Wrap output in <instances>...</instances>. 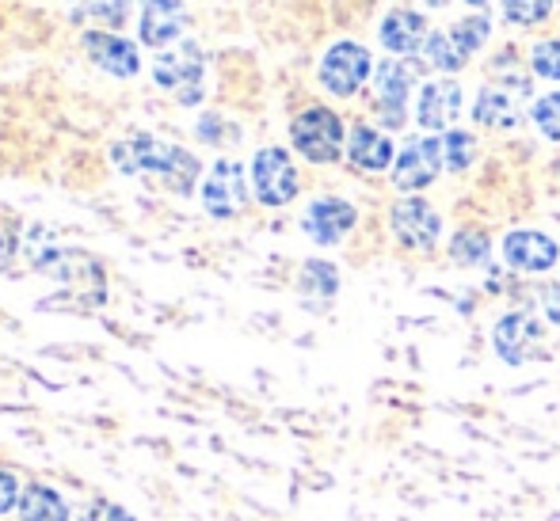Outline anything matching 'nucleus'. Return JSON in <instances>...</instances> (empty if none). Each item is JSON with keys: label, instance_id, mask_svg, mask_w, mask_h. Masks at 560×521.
<instances>
[{"label": "nucleus", "instance_id": "5701e85b", "mask_svg": "<svg viewBox=\"0 0 560 521\" xmlns=\"http://www.w3.org/2000/svg\"><path fill=\"white\" fill-rule=\"evenodd\" d=\"M302 289L305 294H320V297H332L339 289V274L332 263H325V259H313V263L302 267Z\"/></svg>", "mask_w": 560, "mask_h": 521}, {"label": "nucleus", "instance_id": "c85d7f7f", "mask_svg": "<svg viewBox=\"0 0 560 521\" xmlns=\"http://www.w3.org/2000/svg\"><path fill=\"white\" fill-rule=\"evenodd\" d=\"M20 479L12 476V472H4L0 469V518L8 514V510H15L20 507Z\"/></svg>", "mask_w": 560, "mask_h": 521}, {"label": "nucleus", "instance_id": "b1692460", "mask_svg": "<svg viewBox=\"0 0 560 521\" xmlns=\"http://www.w3.org/2000/svg\"><path fill=\"white\" fill-rule=\"evenodd\" d=\"M553 12V0H503V15L518 27H534V23H546Z\"/></svg>", "mask_w": 560, "mask_h": 521}, {"label": "nucleus", "instance_id": "c756f323", "mask_svg": "<svg viewBox=\"0 0 560 521\" xmlns=\"http://www.w3.org/2000/svg\"><path fill=\"white\" fill-rule=\"evenodd\" d=\"M541 312L549 316V323H560V282L541 289Z\"/></svg>", "mask_w": 560, "mask_h": 521}, {"label": "nucleus", "instance_id": "4468645a", "mask_svg": "<svg viewBox=\"0 0 560 521\" xmlns=\"http://www.w3.org/2000/svg\"><path fill=\"white\" fill-rule=\"evenodd\" d=\"M187 27V12H184V0H145L141 4V43L161 50V46L176 43V35Z\"/></svg>", "mask_w": 560, "mask_h": 521}, {"label": "nucleus", "instance_id": "393cba45", "mask_svg": "<svg viewBox=\"0 0 560 521\" xmlns=\"http://www.w3.org/2000/svg\"><path fill=\"white\" fill-rule=\"evenodd\" d=\"M443 156L450 171H465L472 164V133L465 130H450L443 138Z\"/></svg>", "mask_w": 560, "mask_h": 521}, {"label": "nucleus", "instance_id": "412c9836", "mask_svg": "<svg viewBox=\"0 0 560 521\" xmlns=\"http://www.w3.org/2000/svg\"><path fill=\"white\" fill-rule=\"evenodd\" d=\"M423 54H428V61L435 69H443V73H457V69L465 66V54L454 46V38H450V31H431L428 43H423Z\"/></svg>", "mask_w": 560, "mask_h": 521}, {"label": "nucleus", "instance_id": "2eb2a0df", "mask_svg": "<svg viewBox=\"0 0 560 521\" xmlns=\"http://www.w3.org/2000/svg\"><path fill=\"white\" fill-rule=\"evenodd\" d=\"M84 50H89V58L96 61L104 73L122 76V81L141 69V58H138V50H133V43H126V38H118V35H107V31H84Z\"/></svg>", "mask_w": 560, "mask_h": 521}, {"label": "nucleus", "instance_id": "dca6fc26", "mask_svg": "<svg viewBox=\"0 0 560 521\" xmlns=\"http://www.w3.org/2000/svg\"><path fill=\"white\" fill-rule=\"evenodd\" d=\"M462 115V84L457 81H431L420 92V126L423 130H446Z\"/></svg>", "mask_w": 560, "mask_h": 521}, {"label": "nucleus", "instance_id": "6ab92c4d", "mask_svg": "<svg viewBox=\"0 0 560 521\" xmlns=\"http://www.w3.org/2000/svg\"><path fill=\"white\" fill-rule=\"evenodd\" d=\"M15 510L20 521H69V502L50 484H27Z\"/></svg>", "mask_w": 560, "mask_h": 521}, {"label": "nucleus", "instance_id": "a211bd4d", "mask_svg": "<svg viewBox=\"0 0 560 521\" xmlns=\"http://www.w3.org/2000/svg\"><path fill=\"white\" fill-rule=\"evenodd\" d=\"M347 156L362 171H385L393 164V141L374 126H354L351 141H347Z\"/></svg>", "mask_w": 560, "mask_h": 521}, {"label": "nucleus", "instance_id": "bb28decb", "mask_svg": "<svg viewBox=\"0 0 560 521\" xmlns=\"http://www.w3.org/2000/svg\"><path fill=\"white\" fill-rule=\"evenodd\" d=\"M530 66H534V73L546 76V81H560V43L557 38H546V43L534 46Z\"/></svg>", "mask_w": 560, "mask_h": 521}, {"label": "nucleus", "instance_id": "9d476101", "mask_svg": "<svg viewBox=\"0 0 560 521\" xmlns=\"http://www.w3.org/2000/svg\"><path fill=\"white\" fill-rule=\"evenodd\" d=\"M443 138H412L405 145V153L397 156L393 168V183L400 191H423L428 183H435V176L443 171Z\"/></svg>", "mask_w": 560, "mask_h": 521}, {"label": "nucleus", "instance_id": "7c9ffc66", "mask_svg": "<svg viewBox=\"0 0 560 521\" xmlns=\"http://www.w3.org/2000/svg\"><path fill=\"white\" fill-rule=\"evenodd\" d=\"M423 4H431V8H443V4H450V0H423Z\"/></svg>", "mask_w": 560, "mask_h": 521}, {"label": "nucleus", "instance_id": "7ed1b4c3", "mask_svg": "<svg viewBox=\"0 0 560 521\" xmlns=\"http://www.w3.org/2000/svg\"><path fill=\"white\" fill-rule=\"evenodd\" d=\"M202 69H207V61H202V50L195 43H179L172 46V50L156 54L153 61V76L161 88L176 92L179 104H199L202 96Z\"/></svg>", "mask_w": 560, "mask_h": 521}, {"label": "nucleus", "instance_id": "f3484780", "mask_svg": "<svg viewBox=\"0 0 560 521\" xmlns=\"http://www.w3.org/2000/svg\"><path fill=\"white\" fill-rule=\"evenodd\" d=\"M428 20H423L420 12H408V8H397V12H389L382 20V43H385V50H393V54H412V50H420L423 43H428Z\"/></svg>", "mask_w": 560, "mask_h": 521}, {"label": "nucleus", "instance_id": "423d86ee", "mask_svg": "<svg viewBox=\"0 0 560 521\" xmlns=\"http://www.w3.org/2000/svg\"><path fill=\"white\" fill-rule=\"evenodd\" d=\"M416 81H420V66L408 58H393L374 66V92H377V110H382L385 126H405V104L412 96Z\"/></svg>", "mask_w": 560, "mask_h": 521}, {"label": "nucleus", "instance_id": "cd10ccee", "mask_svg": "<svg viewBox=\"0 0 560 521\" xmlns=\"http://www.w3.org/2000/svg\"><path fill=\"white\" fill-rule=\"evenodd\" d=\"M81 521H133V514H130V510H122V507H115V502L100 499V502H92V507L84 510Z\"/></svg>", "mask_w": 560, "mask_h": 521}, {"label": "nucleus", "instance_id": "a878e982", "mask_svg": "<svg viewBox=\"0 0 560 521\" xmlns=\"http://www.w3.org/2000/svg\"><path fill=\"white\" fill-rule=\"evenodd\" d=\"M534 122L549 141H560V92H549L534 104Z\"/></svg>", "mask_w": 560, "mask_h": 521}, {"label": "nucleus", "instance_id": "1a4fd4ad", "mask_svg": "<svg viewBox=\"0 0 560 521\" xmlns=\"http://www.w3.org/2000/svg\"><path fill=\"white\" fill-rule=\"evenodd\" d=\"M495 354L511 366H523V362L541 358V343H546V331L534 320L530 312H508L492 331Z\"/></svg>", "mask_w": 560, "mask_h": 521}, {"label": "nucleus", "instance_id": "f257e3e1", "mask_svg": "<svg viewBox=\"0 0 560 521\" xmlns=\"http://www.w3.org/2000/svg\"><path fill=\"white\" fill-rule=\"evenodd\" d=\"M112 161L126 176H156L168 191L191 194V187L199 183V161L187 149L168 145V141L153 138V133H133V138L118 141L112 149Z\"/></svg>", "mask_w": 560, "mask_h": 521}, {"label": "nucleus", "instance_id": "4be33fe9", "mask_svg": "<svg viewBox=\"0 0 560 521\" xmlns=\"http://www.w3.org/2000/svg\"><path fill=\"white\" fill-rule=\"evenodd\" d=\"M488 31H492V23H488L485 15H469V20H462V23L450 27V38H454L457 50L469 58V54H477L480 46L488 43Z\"/></svg>", "mask_w": 560, "mask_h": 521}, {"label": "nucleus", "instance_id": "20e7f679", "mask_svg": "<svg viewBox=\"0 0 560 521\" xmlns=\"http://www.w3.org/2000/svg\"><path fill=\"white\" fill-rule=\"evenodd\" d=\"M252 191L264 206H287L298 194V168L287 149H259L252 161Z\"/></svg>", "mask_w": 560, "mask_h": 521}, {"label": "nucleus", "instance_id": "9b49d317", "mask_svg": "<svg viewBox=\"0 0 560 521\" xmlns=\"http://www.w3.org/2000/svg\"><path fill=\"white\" fill-rule=\"evenodd\" d=\"M389 225H393V236L412 251L435 248L439 233H443V217L423 199H400L389 213Z\"/></svg>", "mask_w": 560, "mask_h": 521}, {"label": "nucleus", "instance_id": "0eeeda50", "mask_svg": "<svg viewBox=\"0 0 560 521\" xmlns=\"http://www.w3.org/2000/svg\"><path fill=\"white\" fill-rule=\"evenodd\" d=\"M370 69H374L370 50H362L359 43H336L332 50L325 54V61H320V84H325L332 96L347 99L366 84Z\"/></svg>", "mask_w": 560, "mask_h": 521}, {"label": "nucleus", "instance_id": "f03ea898", "mask_svg": "<svg viewBox=\"0 0 560 521\" xmlns=\"http://www.w3.org/2000/svg\"><path fill=\"white\" fill-rule=\"evenodd\" d=\"M290 141L313 164H332L343 153V122L328 107H305L290 122Z\"/></svg>", "mask_w": 560, "mask_h": 521}, {"label": "nucleus", "instance_id": "aec40b11", "mask_svg": "<svg viewBox=\"0 0 560 521\" xmlns=\"http://www.w3.org/2000/svg\"><path fill=\"white\" fill-rule=\"evenodd\" d=\"M488 251H492V240H488L480 228H462L450 244V256H454L457 267H480L488 263Z\"/></svg>", "mask_w": 560, "mask_h": 521}, {"label": "nucleus", "instance_id": "6e6552de", "mask_svg": "<svg viewBox=\"0 0 560 521\" xmlns=\"http://www.w3.org/2000/svg\"><path fill=\"white\" fill-rule=\"evenodd\" d=\"M244 202H248L244 168L236 161H218L202 179V210L218 221H229L244 210Z\"/></svg>", "mask_w": 560, "mask_h": 521}, {"label": "nucleus", "instance_id": "ddd939ff", "mask_svg": "<svg viewBox=\"0 0 560 521\" xmlns=\"http://www.w3.org/2000/svg\"><path fill=\"white\" fill-rule=\"evenodd\" d=\"M354 221H359V213H354L351 202H343V199H317V202H310V210H305L302 228L313 236V240L328 248V244H339L347 233H351Z\"/></svg>", "mask_w": 560, "mask_h": 521}, {"label": "nucleus", "instance_id": "39448f33", "mask_svg": "<svg viewBox=\"0 0 560 521\" xmlns=\"http://www.w3.org/2000/svg\"><path fill=\"white\" fill-rule=\"evenodd\" d=\"M530 99V81L526 76H503V81L480 88L477 104H472V118L492 130H508L523 118V104Z\"/></svg>", "mask_w": 560, "mask_h": 521}, {"label": "nucleus", "instance_id": "f8f14e48", "mask_svg": "<svg viewBox=\"0 0 560 521\" xmlns=\"http://www.w3.org/2000/svg\"><path fill=\"white\" fill-rule=\"evenodd\" d=\"M557 240H549L546 233H538V228H515V233H508V240H503V259H508L515 271H526V274H541L549 271V267H557Z\"/></svg>", "mask_w": 560, "mask_h": 521}, {"label": "nucleus", "instance_id": "2f4dec72", "mask_svg": "<svg viewBox=\"0 0 560 521\" xmlns=\"http://www.w3.org/2000/svg\"><path fill=\"white\" fill-rule=\"evenodd\" d=\"M465 4H485V0H465Z\"/></svg>", "mask_w": 560, "mask_h": 521}]
</instances>
